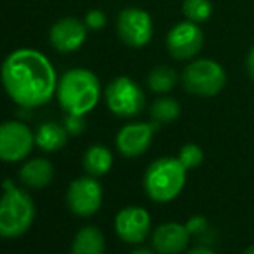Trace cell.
<instances>
[{"mask_svg":"<svg viewBox=\"0 0 254 254\" xmlns=\"http://www.w3.org/2000/svg\"><path fill=\"white\" fill-rule=\"evenodd\" d=\"M54 178V166L45 157H35L21 166L19 180L23 185L30 189H44L47 187Z\"/></svg>","mask_w":254,"mask_h":254,"instance_id":"cell-15","label":"cell"},{"mask_svg":"<svg viewBox=\"0 0 254 254\" xmlns=\"http://www.w3.org/2000/svg\"><path fill=\"white\" fill-rule=\"evenodd\" d=\"M106 102L113 114L120 118H133L144 111L145 95L131 78L120 76L106 88Z\"/></svg>","mask_w":254,"mask_h":254,"instance_id":"cell-6","label":"cell"},{"mask_svg":"<svg viewBox=\"0 0 254 254\" xmlns=\"http://www.w3.org/2000/svg\"><path fill=\"white\" fill-rule=\"evenodd\" d=\"M204 45V35L197 23L182 21L175 24L166 37V47L171 56L178 61L192 59L201 52Z\"/></svg>","mask_w":254,"mask_h":254,"instance_id":"cell-10","label":"cell"},{"mask_svg":"<svg viewBox=\"0 0 254 254\" xmlns=\"http://www.w3.org/2000/svg\"><path fill=\"white\" fill-rule=\"evenodd\" d=\"M35 202L28 192L16 187L10 180L3 182V195L0 199V235L14 239L26 234L35 221Z\"/></svg>","mask_w":254,"mask_h":254,"instance_id":"cell-3","label":"cell"},{"mask_svg":"<svg viewBox=\"0 0 254 254\" xmlns=\"http://www.w3.org/2000/svg\"><path fill=\"white\" fill-rule=\"evenodd\" d=\"M7 95L19 107H40L57 90L56 69L45 54L19 49L7 56L0 71Z\"/></svg>","mask_w":254,"mask_h":254,"instance_id":"cell-1","label":"cell"},{"mask_svg":"<svg viewBox=\"0 0 254 254\" xmlns=\"http://www.w3.org/2000/svg\"><path fill=\"white\" fill-rule=\"evenodd\" d=\"M118 35L128 47L140 49L152 38V19L149 12L137 7L123 9L118 16Z\"/></svg>","mask_w":254,"mask_h":254,"instance_id":"cell-9","label":"cell"},{"mask_svg":"<svg viewBox=\"0 0 254 254\" xmlns=\"http://www.w3.org/2000/svg\"><path fill=\"white\" fill-rule=\"evenodd\" d=\"M187 168L178 157H159L149 164L144 175V189L156 202H170L182 192Z\"/></svg>","mask_w":254,"mask_h":254,"instance_id":"cell-4","label":"cell"},{"mask_svg":"<svg viewBox=\"0 0 254 254\" xmlns=\"http://www.w3.org/2000/svg\"><path fill=\"white\" fill-rule=\"evenodd\" d=\"M184 87L199 97H213L227 85L223 66L213 59H195L184 71Z\"/></svg>","mask_w":254,"mask_h":254,"instance_id":"cell-5","label":"cell"},{"mask_svg":"<svg viewBox=\"0 0 254 254\" xmlns=\"http://www.w3.org/2000/svg\"><path fill=\"white\" fill-rule=\"evenodd\" d=\"M187 254H216L211 248H206V246H197V248L190 249Z\"/></svg>","mask_w":254,"mask_h":254,"instance_id":"cell-27","label":"cell"},{"mask_svg":"<svg viewBox=\"0 0 254 254\" xmlns=\"http://www.w3.org/2000/svg\"><path fill=\"white\" fill-rule=\"evenodd\" d=\"M85 26L88 30H94V31H99L106 26V14L102 10H88L87 16H85Z\"/></svg>","mask_w":254,"mask_h":254,"instance_id":"cell-23","label":"cell"},{"mask_svg":"<svg viewBox=\"0 0 254 254\" xmlns=\"http://www.w3.org/2000/svg\"><path fill=\"white\" fill-rule=\"evenodd\" d=\"M178 159L187 170H194V168L201 166L204 159V152L197 144H185L178 152Z\"/></svg>","mask_w":254,"mask_h":254,"instance_id":"cell-22","label":"cell"},{"mask_svg":"<svg viewBox=\"0 0 254 254\" xmlns=\"http://www.w3.org/2000/svg\"><path fill=\"white\" fill-rule=\"evenodd\" d=\"M131 254H154L151 249H145V248H140V249H135Z\"/></svg>","mask_w":254,"mask_h":254,"instance_id":"cell-28","label":"cell"},{"mask_svg":"<svg viewBox=\"0 0 254 254\" xmlns=\"http://www.w3.org/2000/svg\"><path fill=\"white\" fill-rule=\"evenodd\" d=\"M66 201L69 209L76 216L88 218L95 214L102 206V187L95 177H80L71 182Z\"/></svg>","mask_w":254,"mask_h":254,"instance_id":"cell-8","label":"cell"},{"mask_svg":"<svg viewBox=\"0 0 254 254\" xmlns=\"http://www.w3.org/2000/svg\"><path fill=\"white\" fill-rule=\"evenodd\" d=\"M185 227H187L190 235H202L204 232L207 230V220L204 216H201V214H197V216H192L190 220L185 223Z\"/></svg>","mask_w":254,"mask_h":254,"instance_id":"cell-25","label":"cell"},{"mask_svg":"<svg viewBox=\"0 0 254 254\" xmlns=\"http://www.w3.org/2000/svg\"><path fill=\"white\" fill-rule=\"evenodd\" d=\"M67 142V130L66 127L59 123H42L35 133V144L45 152H56L63 149Z\"/></svg>","mask_w":254,"mask_h":254,"instance_id":"cell-16","label":"cell"},{"mask_svg":"<svg viewBox=\"0 0 254 254\" xmlns=\"http://www.w3.org/2000/svg\"><path fill=\"white\" fill-rule=\"evenodd\" d=\"M113 166V154L104 145H92L83 154V168L92 177H102Z\"/></svg>","mask_w":254,"mask_h":254,"instance_id":"cell-18","label":"cell"},{"mask_svg":"<svg viewBox=\"0 0 254 254\" xmlns=\"http://www.w3.org/2000/svg\"><path fill=\"white\" fill-rule=\"evenodd\" d=\"M177 81H178L177 73L170 66L154 67L147 76V85L154 94H168V92L175 88Z\"/></svg>","mask_w":254,"mask_h":254,"instance_id":"cell-19","label":"cell"},{"mask_svg":"<svg viewBox=\"0 0 254 254\" xmlns=\"http://www.w3.org/2000/svg\"><path fill=\"white\" fill-rule=\"evenodd\" d=\"M35 133L23 121H5L0 125V161L17 163L31 152Z\"/></svg>","mask_w":254,"mask_h":254,"instance_id":"cell-7","label":"cell"},{"mask_svg":"<svg viewBox=\"0 0 254 254\" xmlns=\"http://www.w3.org/2000/svg\"><path fill=\"white\" fill-rule=\"evenodd\" d=\"M49 38L56 51L74 52L87 40V26L74 17H64L52 26Z\"/></svg>","mask_w":254,"mask_h":254,"instance_id":"cell-13","label":"cell"},{"mask_svg":"<svg viewBox=\"0 0 254 254\" xmlns=\"http://www.w3.org/2000/svg\"><path fill=\"white\" fill-rule=\"evenodd\" d=\"M244 254H254V246H251V248H249Z\"/></svg>","mask_w":254,"mask_h":254,"instance_id":"cell-29","label":"cell"},{"mask_svg":"<svg viewBox=\"0 0 254 254\" xmlns=\"http://www.w3.org/2000/svg\"><path fill=\"white\" fill-rule=\"evenodd\" d=\"M190 234L182 223H163L154 230L152 246L159 254H180L189 246Z\"/></svg>","mask_w":254,"mask_h":254,"instance_id":"cell-14","label":"cell"},{"mask_svg":"<svg viewBox=\"0 0 254 254\" xmlns=\"http://www.w3.org/2000/svg\"><path fill=\"white\" fill-rule=\"evenodd\" d=\"M246 67H248V74L254 80V45L251 51L248 52V59H246Z\"/></svg>","mask_w":254,"mask_h":254,"instance_id":"cell-26","label":"cell"},{"mask_svg":"<svg viewBox=\"0 0 254 254\" xmlns=\"http://www.w3.org/2000/svg\"><path fill=\"white\" fill-rule=\"evenodd\" d=\"M106 241L97 227H83L74 235L71 254H104Z\"/></svg>","mask_w":254,"mask_h":254,"instance_id":"cell-17","label":"cell"},{"mask_svg":"<svg viewBox=\"0 0 254 254\" xmlns=\"http://www.w3.org/2000/svg\"><path fill=\"white\" fill-rule=\"evenodd\" d=\"M157 123H128L118 131L116 147L125 157H138L149 149Z\"/></svg>","mask_w":254,"mask_h":254,"instance_id":"cell-12","label":"cell"},{"mask_svg":"<svg viewBox=\"0 0 254 254\" xmlns=\"http://www.w3.org/2000/svg\"><path fill=\"white\" fill-rule=\"evenodd\" d=\"M114 230L127 244H140L151 230V216L144 207L128 206L116 214Z\"/></svg>","mask_w":254,"mask_h":254,"instance_id":"cell-11","label":"cell"},{"mask_svg":"<svg viewBox=\"0 0 254 254\" xmlns=\"http://www.w3.org/2000/svg\"><path fill=\"white\" fill-rule=\"evenodd\" d=\"M182 10H184L185 17H187L189 21L199 24L211 17L213 5H211L209 0H185Z\"/></svg>","mask_w":254,"mask_h":254,"instance_id":"cell-21","label":"cell"},{"mask_svg":"<svg viewBox=\"0 0 254 254\" xmlns=\"http://www.w3.org/2000/svg\"><path fill=\"white\" fill-rule=\"evenodd\" d=\"M64 127H66V130L69 135H80V133H83L87 123H85L83 116H78V114H67L66 120H64Z\"/></svg>","mask_w":254,"mask_h":254,"instance_id":"cell-24","label":"cell"},{"mask_svg":"<svg viewBox=\"0 0 254 254\" xmlns=\"http://www.w3.org/2000/svg\"><path fill=\"white\" fill-rule=\"evenodd\" d=\"M180 104L171 97H161L152 102L151 106V118L154 123L164 125L171 123L180 116Z\"/></svg>","mask_w":254,"mask_h":254,"instance_id":"cell-20","label":"cell"},{"mask_svg":"<svg viewBox=\"0 0 254 254\" xmlns=\"http://www.w3.org/2000/svg\"><path fill=\"white\" fill-rule=\"evenodd\" d=\"M57 101L67 114L85 116L97 106L101 99V83L92 71L74 67L57 81Z\"/></svg>","mask_w":254,"mask_h":254,"instance_id":"cell-2","label":"cell"}]
</instances>
